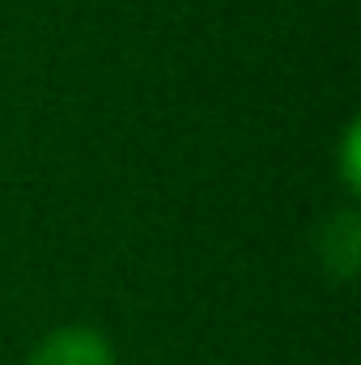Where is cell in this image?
Here are the masks:
<instances>
[{
	"label": "cell",
	"mask_w": 361,
	"mask_h": 365,
	"mask_svg": "<svg viewBox=\"0 0 361 365\" xmlns=\"http://www.w3.org/2000/svg\"><path fill=\"white\" fill-rule=\"evenodd\" d=\"M26 365H115V349L93 327H56L39 340Z\"/></svg>",
	"instance_id": "1"
},
{
	"label": "cell",
	"mask_w": 361,
	"mask_h": 365,
	"mask_svg": "<svg viewBox=\"0 0 361 365\" xmlns=\"http://www.w3.org/2000/svg\"><path fill=\"white\" fill-rule=\"evenodd\" d=\"M357 247H361L357 212H336V217H327V225L319 230V255H323V264L336 276L349 280L353 268H357Z\"/></svg>",
	"instance_id": "2"
},
{
	"label": "cell",
	"mask_w": 361,
	"mask_h": 365,
	"mask_svg": "<svg viewBox=\"0 0 361 365\" xmlns=\"http://www.w3.org/2000/svg\"><path fill=\"white\" fill-rule=\"evenodd\" d=\"M357 149H361V123L353 119L349 128H345V145H340V179H345V187L349 191H361V158H357Z\"/></svg>",
	"instance_id": "3"
}]
</instances>
